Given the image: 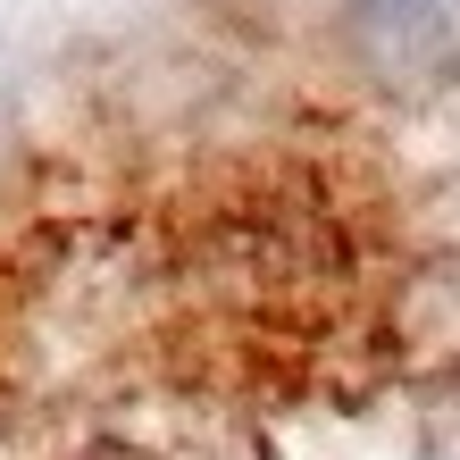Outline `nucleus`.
<instances>
[{"mask_svg":"<svg viewBox=\"0 0 460 460\" xmlns=\"http://www.w3.org/2000/svg\"><path fill=\"white\" fill-rule=\"evenodd\" d=\"M93 460H134V452H93Z\"/></svg>","mask_w":460,"mask_h":460,"instance_id":"nucleus-1","label":"nucleus"}]
</instances>
